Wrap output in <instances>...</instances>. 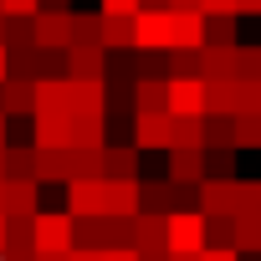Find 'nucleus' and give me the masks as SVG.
<instances>
[{
	"label": "nucleus",
	"instance_id": "2eb2a0df",
	"mask_svg": "<svg viewBox=\"0 0 261 261\" xmlns=\"http://www.w3.org/2000/svg\"><path fill=\"white\" fill-rule=\"evenodd\" d=\"M174 118V113H169ZM205 149V123L200 118H174V128H169V149Z\"/></svg>",
	"mask_w": 261,
	"mask_h": 261
},
{
	"label": "nucleus",
	"instance_id": "f3484780",
	"mask_svg": "<svg viewBox=\"0 0 261 261\" xmlns=\"http://www.w3.org/2000/svg\"><path fill=\"white\" fill-rule=\"evenodd\" d=\"M205 46H236V16H205Z\"/></svg>",
	"mask_w": 261,
	"mask_h": 261
},
{
	"label": "nucleus",
	"instance_id": "ddd939ff",
	"mask_svg": "<svg viewBox=\"0 0 261 261\" xmlns=\"http://www.w3.org/2000/svg\"><path fill=\"white\" fill-rule=\"evenodd\" d=\"M0 113H36V82H6L0 92Z\"/></svg>",
	"mask_w": 261,
	"mask_h": 261
},
{
	"label": "nucleus",
	"instance_id": "4468645a",
	"mask_svg": "<svg viewBox=\"0 0 261 261\" xmlns=\"http://www.w3.org/2000/svg\"><path fill=\"white\" fill-rule=\"evenodd\" d=\"M230 220H236L230 246H236V251H261V215H256V210H241V215H230Z\"/></svg>",
	"mask_w": 261,
	"mask_h": 261
},
{
	"label": "nucleus",
	"instance_id": "1a4fd4ad",
	"mask_svg": "<svg viewBox=\"0 0 261 261\" xmlns=\"http://www.w3.org/2000/svg\"><path fill=\"white\" fill-rule=\"evenodd\" d=\"M169 179L174 185H200L205 179V149H169Z\"/></svg>",
	"mask_w": 261,
	"mask_h": 261
},
{
	"label": "nucleus",
	"instance_id": "39448f33",
	"mask_svg": "<svg viewBox=\"0 0 261 261\" xmlns=\"http://www.w3.org/2000/svg\"><path fill=\"white\" fill-rule=\"evenodd\" d=\"M31 21H36V26H31L36 46H46V51H51V46L67 51V46H72V16H67V11H36Z\"/></svg>",
	"mask_w": 261,
	"mask_h": 261
},
{
	"label": "nucleus",
	"instance_id": "5701e85b",
	"mask_svg": "<svg viewBox=\"0 0 261 261\" xmlns=\"http://www.w3.org/2000/svg\"><path fill=\"white\" fill-rule=\"evenodd\" d=\"M102 261H139V251H128V246H113V251H102Z\"/></svg>",
	"mask_w": 261,
	"mask_h": 261
},
{
	"label": "nucleus",
	"instance_id": "bb28decb",
	"mask_svg": "<svg viewBox=\"0 0 261 261\" xmlns=\"http://www.w3.org/2000/svg\"><path fill=\"white\" fill-rule=\"evenodd\" d=\"M0 179H6V149H0Z\"/></svg>",
	"mask_w": 261,
	"mask_h": 261
},
{
	"label": "nucleus",
	"instance_id": "9b49d317",
	"mask_svg": "<svg viewBox=\"0 0 261 261\" xmlns=\"http://www.w3.org/2000/svg\"><path fill=\"white\" fill-rule=\"evenodd\" d=\"M169 128H174L169 113H139L134 118V139H139V149H159V144H169Z\"/></svg>",
	"mask_w": 261,
	"mask_h": 261
},
{
	"label": "nucleus",
	"instance_id": "f8f14e48",
	"mask_svg": "<svg viewBox=\"0 0 261 261\" xmlns=\"http://www.w3.org/2000/svg\"><path fill=\"white\" fill-rule=\"evenodd\" d=\"M36 179H6V215H21V220H31L36 215Z\"/></svg>",
	"mask_w": 261,
	"mask_h": 261
},
{
	"label": "nucleus",
	"instance_id": "6e6552de",
	"mask_svg": "<svg viewBox=\"0 0 261 261\" xmlns=\"http://www.w3.org/2000/svg\"><path fill=\"white\" fill-rule=\"evenodd\" d=\"M139 210V179H102V215H134Z\"/></svg>",
	"mask_w": 261,
	"mask_h": 261
},
{
	"label": "nucleus",
	"instance_id": "a878e982",
	"mask_svg": "<svg viewBox=\"0 0 261 261\" xmlns=\"http://www.w3.org/2000/svg\"><path fill=\"white\" fill-rule=\"evenodd\" d=\"M0 215H6V179H0Z\"/></svg>",
	"mask_w": 261,
	"mask_h": 261
},
{
	"label": "nucleus",
	"instance_id": "aec40b11",
	"mask_svg": "<svg viewBox=\"0 0 261 261\" xmlns=\"http://www.w3.org/2000/svg\"><path fill=\"white\" fill-rule=\"evenodd\" d=\"M36 11H41V0H0V16H16V21H26Z\"/></svg>",
	"mask_w": 261,
	"mask_h": 261
},
{
	"label": "nucleus",
	"instance_id": "412c9836",
	"mask_svg": "<svg viewBox=\"0 0 261 261\" xmlns=\"http://www.w3.org/2000/svg\"><path fill=\"white\" fill-rule=\"evenodd\" d=\"M97 6H102V16H139L144 0H97Z\"/></svg>",
	"mask_w": 261,
	"mask_h": 261
},
{
	"label": "nucleus",
	"instance_id": "b1692460",
	"mask_svg": "<svg viewBox=\"0 0 261 261\" xmlns=\"http://www.w3.org/2000/svg\"><path fill=\"white\" fill-rule=\"evenodd\" d=\"M6 77H11V51L0 46V82H6Z\"/></svg>",
	"mask_w": 261,
	"mask_h": 261
},
{
	"label": "nucleus",
	"instance_id": "f03ea898",
	"mask_svg": "<svg viewBox=\"0 0 261 261\" xmlns=\"http://www.w3.org/2000/svg\"><path fill=\"white\" fill-rule=\"evenodd\" d=\"M210 236V215L205 210H174L164 215V251L169 256H200Z\"/></svg>",
	"mask_w": 261,
	"mask_h": 261
},
{
	"label": "nucleus",
	"instance_id": "cd10ccee",
	"mask_svg": "<svg viewBox=\"0 0 261 261\" xmlns=\"http://www.w3.org/2000/svg\"><path fill=\"white\" fill-rule=\"evenodd\" d=\"M0 246H6V215H0Z\"/></svg>",
	"mask_w": 261,
	"mask_h": 261
},
{
	"label": "nucleus",
	"instance_id": "f257e3e1",
	"mask_svg": "<svg viewBox=\"0 0 261 261\" xmlns=\"http://www.w3.org/2000/svg\"><path fill=\"white\" fill-rule=\"evenodd\" d=\"M31 246H36V256H67L77 246V215L72 210H36L31 215Z\"/></svg>",
	"mask_w": 261,
	"mask_h": 261
},
{
	"label": "nucleus",
	"instance_id": "9d476101",
	"mask_svg": "<svg viewBox=\"0 0 261 261\" xmlns=\"http://www.w3.org/2000/svg\"><path fill=\"white\" fill-rule=\"evenodd\" d=\"M174 46H185V51H200L205 46V11L200 6L174 11Z\"/></svg>",
	"mask_w": 261,
	"mask_h": 261
},
{
	"label": "nucleus",
	"instance_id": "6ab92c4d",
	"mask_svg": "<svg viewBox=\"0 0 261 261\" xmlns=\"http://www.w3.org/2000/svg\"><path fill=\"white\" fill-rule=\"evenodd\" d=\"M102 169H108L113 179H128V169H134V154H128V149H113V154H102Z\"/></svg>",
	"mask_w": 261,
	"mask_h": 261
},
{
	"label": "nucleus",
	"instance_id": "20e7f679",
	"mask_svg": "<svg viewBox=\"0 0 261 261\" xmlns=\"http://www.w3.org/2000/svg\"><path fill=\"white\" fill-rule=\"evenodd\" d=\"M134 46H174V11H144L134 16Z\"/></svg>",
	"mask_w": 261,
	"mask_h": 261
},
{
	"label": "nucleus",
	"instance_id": "dca6fc26",
	"mask_svg": "<svg viewBox=\"0 0 261 261\" xmlns=\"http://www.w3.org/2000/svg\"><path fill=\"white\" fill-rule=\"evenodd\" d=\"M164 97H169V82H139V87H134L139 113H169V108H164Z\"/></svg>",
	"mask_w": 261,
	"mask_h": 261
},
{
	"label": "nucleus",
	"instance_id": "4be33fe9",
	"mask_svg": "<svg viewBox=\"0 0 261 261\" xmlns=\"http://www.w3.org/2000/svg\"><path fill=\"white\" fill-rule=\"evenodd\" d=\"M195 261H241V251H236V246H220V251H215V246H205Z\"/></svg>",
	"mask_w": 261,
	"mask_h": 261
},
{
	"label": "nucleus",
	"instance_id": "a211bd4d",
	"mask_svg": "<svg viewBox=\"0 0 261 261\" xmlns=\"http://www.w3.org/2000/svg\"><path fill=\"white\" fill-rule=\"evenodd\" d=\"M134 41V16H102V46H128Z\"/></svg>",
	"mask_w": 261,
	"mask_h": 261
},
{
	"label": "nucleus",
	"instance_id": "7ed1b4c3",
	"mask_svg": "<svg viewBox=\"0 0 261 261\" xmlns=\"http://www.w3.org/2000/svg\"><path fill=\"white\" fill-rule=\"evenodd\" d=\"M164 108H169L174 118H205V108H210V87H205L200 77H169V97H164Z\"/></svg>",
	"mask_w": 261,
	"mask_h": 261
},
{
	"label": "nucleus",
	"instance_id": "423d86ee",
	"mask_svg": "<svg viewBox=\"0 0 261 261\" xmlns=\"http://www.w3.org/2000/svg\"><path fill=\"white\" fill-rule=\"evenodd\" d=\"M67 210L72 215H102V174H82V179H67Z\"/></svg>",
	"mask_w": 261,
	"mask_h": 261
},
{
	"label": "nucleus",
	"instance_id": "0eeeda50",
	"mask_svg": "<svg viewBox=\"0 0 261 261\" xmlns=\"http://www.w3.org/2000/svg\"><path fill=\"white\" fill-rule=\"evenodd\" d=\"M67 57H72V82H102V57H108V46H97V41H72Z\"/></svg>",
	"mask_w": 261,
	"mask_h": 261
},
{
	"label": "nucleus",
	"instance_id": "393cba45",
	"mask_svg": "<svg viewBox=\"0 0 261 261\" xmlns=\"http://www.w3.org/2000/svg\"><path fill=\"white\" fill-rule=\"evenodd\" d=\"M0 149H6V113H0Z\"/></svg>",
	"mask_w": 261,
	"mask_h": 261
}]
</instances>
